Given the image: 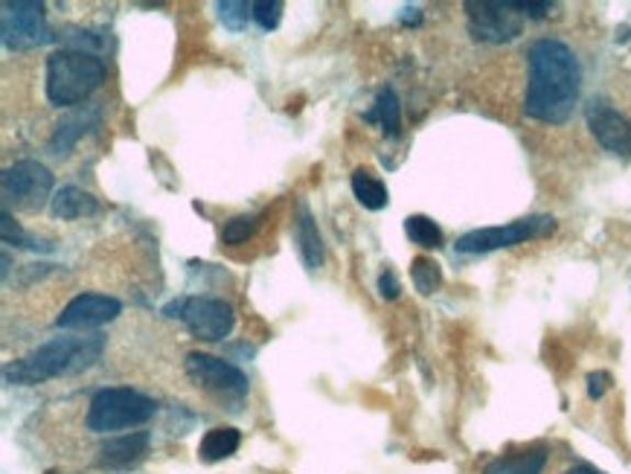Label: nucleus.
I'll return each mask as SVG.
<instances>
[{
  "mask_svg": "<svg viewBox=\"0 0 631 474\" xmlns=\"http://www.w3.org/2000/svg\"><path fill=\"white\" fill-rule=\"evenodd\" d=\"M582 91L576 53L559 38H539L527 50V97L523 111L539 123L562 125L571 120Z\"/></svg>",
  "mask_w": 631,
  "mask_h": 474,
  "instance_id": "nucleus-1",
  "label": "nucleus"
},
{
  "mask_svg": "<svg viewBox=\"0 0 631 474\" xmlns=\"http://www.w3.org/2000/svg\"><path fill=\"white\" fill-rule=\"evenodd\" d=\"M105 352V338L102 335H58L53 341L42 343L21 361L3 366V382L18 384V387H33L61 375L84 373Z\"/></svg>",
  "mask_w": 631,
  "mask_h": 474,
  "instance_id": "nucleus-2",
  "label": "nucleus"
},
{
  "mask_svg": "<svg viewBox=\"0 0 631 474\" xmlns=\"http://www.w3.org/2000/svg\"><path fill=\"white\" fill-rule=\"evenodd\" d=\"M105 82V65L91 50H56L47 59V100L58 109H70L91 97Z\"/></svg>",
  "mask_w": 631,
  "mask_h": 474,
  "instance_id": "nucleus-3",
  "label": "nucleus"
},
{
  "mask_svg": "<svg viewBox=\"0 0 631 474\" xmlns=\"http://www.w3.org/2000/svg\"><path fill=\"white\" fill-rule=\"evenodd\" d=\"M158 414L155 399L132 387H105L93 393L84 422L93 433H114L125 428H140Z\"/></svg>",
  "mask_w": 631,
  "mask_h": 474,
  "instance_id": "nucleus-4",
  "label": "nucleus"
},
{
  "mask_svg": "<svg viewBox=\"0 0 631 474\" xmlns=\"http://www.w3.org/2000/svg\"><path fill=\"white\" fill-rule=\"evenodd\" d=\"M469 33L477 42L507 44L523 33V15L518 0H469L465 3Z\"/></svg>",
  "mask_w": 631,
  "mask_h": 474,
  "instance_id": "nucleus-5",
  "label": "nucleus"
},
{
  "mask_svg": "<svg viewBox=\"0 0 631 474\" xmlns=\"http://www.w3.org/2000/svg\"><path fill=\"white\" fill-rule=\"evenodd\" d=\"M169 317H178L201 341H225L236 326L230 303L218 297H181L167 306Z\"/></svg>",
  "mask_w": 631,
  "mask_h": 474,
  "instance_id": "nucleus-6",
  "label": "nucleus"
},
{
  "mask_svg": "<svg viewBox=\"0 0 631 474\" xmlns=\"http://www.w3.org/2000/svg\"><path fill=\"white\" fill-rule=\"evenodd\" d=\"M553 230H556V222L550 216H527L518 218V222H509V225L469 230L454 245H458L460 253H492V250L516 248V245H523V241L541 239V236L553 234Z\"/></svg>",
  "mask_w": 631,
  "mask_h": 474,
  "instance_id": "nucleus-7",
  "label": "nucleus"
},
{
  "mask_svg": "<svg viewBox=\"0 0 631 474\" xmlns=\"http://www.w3.org/2000/svg\"><path fill=\"white\" fill-rule=\"evenodd\" d=\"M0 190H3V204H12L21 213H38L47 201H53L50 169L38 160H18L3 169Z\"/></svg>",
  "mask_w": 631,
  "mask_h": 474,
  "instance_id": "nucleus-8",
  "label": "nucleus"
},
{
  "mask_svg": "<svg viewBox=\"0 0 631 474\" xmlns=\"http://www.w3.org/2000/svg\"><path fill=\"white\" fill-rule=\"evenodd\" d=\"M0 33L7 50H33L38 44L50 42L44 26V7L35 0H3Z\"/></svg>",
  "mask_w": 631,
  "mask_h": 474,
  "instance_id": "nucleus-9",
  "label": "nucleus"
},
{
  "mask_svg": "<svg viewBox=\"0 0 631 474\" xmlns=\"http://www.w3.org/2000/svg\"><path fill=\"white\" fill-rule=\"evenodd\" d=\"M183 366H187V375H190L192 382L204 387V391L227 396V399L248 396V375L241 373L239 366H233L230 361H225V358L207 356V352H190Z\"/></svg>",
  "mask_w": 631,
  "mask_h": 474,
  "instance_id": "nucleus-10",
  "label": "nucleus"
},
{
  "mask_svg": "<svg viewBox=\"0 0 631 474\" xmlns=\"http://www.w3.org/2000/svg\"><path fill=\"white\" fill-rule=\"evenodd\" d=\"M123 312V303L109 294H79L61 308L56 317L58 329L65 332H88V329H100L111 324L116 315Z\"/></svg>",
  "mask_w": 631,
  "mask_h": 474,
  "instance_id": "nucleus-11",
  "label": "nucleus"
},
{
  "mask_svg": "<svg viewBox=\"0 0 631 474\" xmlns=\"http://www.w3.org/2000/svg\"><path fill=\"white\" fill-rule=\"evenodd\" d=\"M590 134L597 137V143L606 151L617 155V158L631 160V120L623 117L620 111H615L608 102L594 100L585 111Z\"/></svg>",
  "mask_w": 631,
  "mask_h": 474,
  "instance_id": "nucleus-12",
  "label": "nucleus"
},
{
  "mask_svg": "<svg viewBox=\"0 0 631 474\" xmlns=\"http://www.w3.org/2000/svg\"><path fill=\"white\" fill-rule=\"evenodd\" d=\"M151 437L146 431L123 433V437H114L100 449V458H97V466L105 469V472H128L140 463L146 454H149Z\"/></svg>",
  "mask_w": 631,
  "mask_h": 474,
  "instance_id": "nucleus-13",
  "label": "nucleus"
},
{
  "mask_svg": "<svg viewBox=\"0 0 631 474\" xmlns=\"http://www.w3.org/2000/svg\"><path fill=\"white\" fill-rule=\"evenodd\" d=\"M294 241H297L300 259H303V266L308 271H317V268L324 266V239H320V230L315 225V216H312V210H308L306 201H300L297 204V218H294Z\"/></svg>",
  "mask_w": 631,
  "mask_h": 474,
  "instance_id": "nucleus-14",
  "label": "nucleus"
},
{
  "mask_svg": "<svg viewBox=\"0 0 631 474\" xmlns=\"http://www.w3.org/2000/svg\"><path fill=\"white\" fill-rule=\"evenodd\" d=\"M50 210L56 218H65V222H74V218L93 216L100 210V201L93 199L91 192L79 190V187H61V190L53 195Z\"/></svg>",
  "mask_w": 631,
  "mask_h": 474,
  "instance_id": "nucleus-15",
  "label": "nucleus"
},
{
  "mask_svg": "<svg viewBox=\"0 0 631 474\" xmlns=\"http://www.w3.org/2000/svg\"><path fill=\"white\" fill-rule=\"evenodd\" d=\"M548 463V449H527L516 451V454H504V458L492 460L489 466L483 469V474H541Z\"/></svg>",
  "mask_w": 631,
  "mask_h": 474,
  "instance_id": "nucleus-16",
  "label": "nucleus"
},
{
  "mask_svg": "<svg viewBox=\"0 0 631 474\" xmlns=\"http://www.w3.org/2000/svg\"><path fill=\"white\" fill-rule=\"evenodd\" d=\"M239 442H241V433L236 431V428H230V425L210 428L199 445V458L204 460V463H218V460H227L239 451Z\"/></svg>",
  "mask_w": 631,
  "mask_h": 474,
  "instance_id": "nucleus-17",
  "label": "nucleus"
},
{
  "mask_svg": "<svg viewBox=\"0 0 631 474\" xmlns=\"http://www.w3.org/2000/svg\"><path fill=\"white\" fill-rule=\"evenodd\" d=\"M367 123H379L382 125V132L387 137H399L402 132V109H399V97L393 88H382L379 97H375L373 111H367L364 114Z\"/></svg>",
  "mask_w": 631,
  "mask_h": 474,
  "instance_id": "nucleus-18",
  "label": "nucleus"
},
{
  "mask_svg": "<svg viewBox=\"0 0 631 474\" xmlns=\"http://www.w3.org/2000/svg\"><path fill=\"white\" fill-rule=\"evenodd\" d=\"M100 123V114L97 111H88V114H74V117H67L65 123L58 125L56 134L50 137V149L56 155H67V151L74 149L76 140L88 132V125Z\"/></svg>",
  "mask_w": 631,
  "mask_h": 474,
  "instance_id": "nucleus-19",
  "label": "nucleus"
},
{
  "mask_svg": "<svg viewBox=\"0 0 631 474\" xmlns=\"http://www.w3.org/2000/svg\"><path fill=\"white\" fill-rule=\"evenodd\" d=\"M352 192L361 207L367 210H382L387 207V187L382 183V178H375L373 172L367 169H356L352 172Z\"/></svg>",
  "mask_w": 631,
  "mask_h": 474,
  "instance_id": "nucleus-20",
  "label": "nucleus"
},
{
  "mask_svg": "<svg viewBox=\"0 0 631 474\" xmlns=\"http://www.w3.org/2000/svg\"><path fill=\"white\" fill-rule=\"evenodd\" d=\"M405 234L407 239L414 241V245H419V248H428V250H437L442 248V230L440 225L433 222V218L428 216H407L405 218Z\"/></svg>",
  "mask_w": 631,
  "mask_h": 474,
  "instance_id": "nucleus-21",
  "label": "nucleus"
},
{
  "mask_svg": "<svg viewBox=\"0 0 631 474\" xmlns=\"http://www.w3.org/2000/svg\"><path fill=\"white\" fill-rule=\"evenodd\" d=\"M410 276H414L416 292L425 294V297L437 292V289L442 285L440 266H437V262H433V259H428V257L414 259V266H410Z\"/></svg>",
  "mask_w": 631,
  "mask_h": 474,
  "instance_id": "nucleus-22",
  "label": "nucleus"
},
{
  "mask_svg": "<svg viewBox=\"0 0 631 474\" xmlns=\"http://www.w3.org/2000/svg\"><path fill=\"white\" fill-rule=\"evenodd\" d=\"M218 18L222 24L233 33H241L248 26V18H253V3H241V0H222L218 3Z\"/></svg>",
  "mask_w": 631,
  "mask_h": 474,
  "instance_id": "nucleus-23",
  "label": "nucleus"
},
{
  "mask_svg": "<svg viewBox=\"0 0 631 474\" xmlns=\"http://www.w3.org/2000/svg\"><path fill=\"white\" fill-rule=\"evenodd\" d=\"M257 225V216H233L222 230V239H225V245H241V241H248V236H253Z\"/></svg>",
  "mask_w": 631,
  "mask_h": 474,
  "instance_id": "nucleus-24",
  "label": "nucleus"
},
{
  "mask_svg": "<svg viewBox=\"0 0 631 474\" xmlns=\"http://www.w3.org/2000/svg\"><path fill=\"white\" fill-rule=\"evenodd\" d=\"M253 21H257L266 33L277 30L283 21V3L280 0H257L253 3Z\"/></svg>",
  "mask_w": 631,
  "mask_h": 474,
  "instance_id": "nucleus-25",
  "label": "nucleus"
},
{
  "mask_svg": "<svg viewBox=\"0 0 631 474\" xmlns=\"http://www.w3.org/2000/svg\"><path fill=\"white\" fill-rule=\"evenodd\" d=\"M3 241H7V245H12V241H15L18 248H26V250L42 248V245H38L33 236H26L24 230L15 225V218H12V213H9V210H3Z\"/></svg>",
  "mask_w": 631,
  "mask_h": 474,
  "instance_id": "nucleus-26",
  "label": "nucleus"
},
{
  "mask_svg": "<svg viewBox=\"0 0 631 474\" xmlns=\"http://www.w3.org/2000/svg\"><path fill=\"white\" fill-rule=\"evenodd\" d=\"M608 387H611V375H608V373L597 370V373L588 375V396H590V399H602Z\"/></svg>",
  "mask_w": 631,
  "mask_h": 474,
  "instance_id": "nucleus-27",
  "label": "nucleus"
},
{
  "mask_svg": "<svg viewBox=\"0 0 631 474\" xmlns=\"http://www.w3.org/2000/svg\"><path fill=\"white\" fill-rule=\"evenodd\" d=\"M379 292H382L384 300H396L402 294V285H399V276L393 274V271H384L382 276H379Z\"/></svg>",
  "mask_w": 631,
  "mask_h": 474,
  "instance_id": "nucleus-28",
  "label": "nucleus"
},
{
  "mask_svg": "<svg viewBox=\"0 0 631 474\" xmlns=\"http://www.w3.org/2000/svg\"><path fill=\"white\" fill-rule=\"evenodd\" d=\"M565 474H599L597 469H590V466H574V469H567Z\"/></svg>",
  "mask_w": 631,
  "mask_h": 474,
  "instance_id": "nucleus-29",
  "label": "nucleus"
},
{
  "mask_svg": "<svg viewBox=\"0 0 631 474\" xmlns=\"http://www.w3.org/2000/svg\"><path fill=\"white\" fill-rule=\"evenodd\" d=\"M44 474H58V472H44Z\"/></svg>",
  "mask_w": 631,
  "mask_h": 474,
  "instance_id": "nucleus-30",
  "label": "nucleus"
}]
</instances>
